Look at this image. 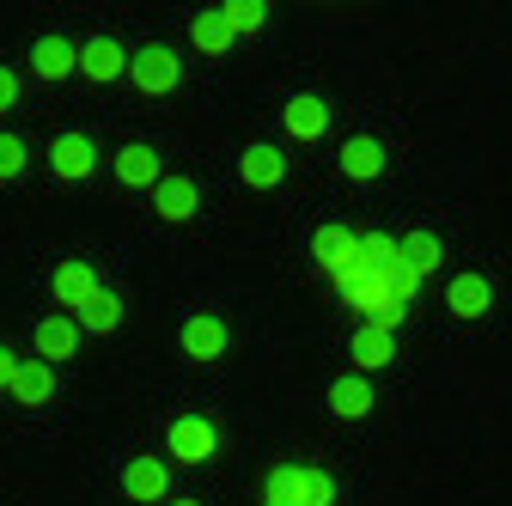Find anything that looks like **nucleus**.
<instances>
[{
  "instance_id": "obj_1",
  "label": "nucleus",
  "mask_w": 512,
  "mask_h": 506,
  "mask_svg": "<svg viewBox=\"0 0 512 506\" xmlns=\"http://www.w3.org/2000/svg\"><path fill=\"white\" fill-rule=\"evenodd\" d=\"M421 269H409L403 257V238L391 232H366L360 238V263L348 275H336V293L360 311V324H378V330H397L409 318V305L421 293Z\"/></svg>"
},
{
  "instance_id": "obj_2",
  "label": "nucleus",
  "mask_w": 512,
  "mask_h": 506,
  "mask_svg": "<svg viewBox=\"0 0 512 506\" xmlns=\"http://www.w3.org/2000/svg\"><path fill=\"white\" fill-rule=\"evenodd\" d=\"M263 500H293V506H336V476L311 464H275L263 482Z\"/></svg>"
},
{
  "instance_id": "obj_3",
  "label": "nucleus",
  "mask_w": 512,
  "mask_h": 506,
  "mask_svg": "<svg viewBox=\"0 0 512 506\" xmlns=\"http://www.w3.org/2000/svg\"><path fill=\"white\" fill-rule=\"evenodd\" d=\"M177 348H183V360L214 366V360H226V348H232V330H226V318H220V311H189V318H183V330H177Z\"/></svg>"
},
{
  "instance_id": "obj_4",
  "label": "nucleus",
  "mask_w": 512,
  "mask_h": 506,
  "mask_svg": "<svg viewBox=\"0 0 512 506\" xmlns=\"http://www.w3.org/2000/svg\"><path fill=\"white\" fill-rule=\"evenodd\" d=\"M128 80H135L147 98H171V92L183 86V55L165 49V43H147V49H135V68H128Z\"/></svg>"
},
{
  "instance_id": "obj_5",
  "label": "nucleus",
  "mask_w": 512,
  "mask_h": 506,
  "mask_svg": "<svg viewBox=\"0 0 512 506\" xmlns=\"http://www.w3.org/2000/svg\"><path fill=\"white\" fill-rule=\"evenodd\" d=\"M165 452H171L177 464H208V458L220 452V427H214L208 415H177V421L165 427Z\"/></svg>"
},
{
  "instance_id": "obj_6",
  "label": "nucleus",
  "mask_w": 512,
  "mask_h": 506,
  "mask_svg": "<svg viewBox=\"0 0 512 506\" xmlns=\"http://www.w3.org/2000/svg\"><path fill=\"white\" fill-rule=\"evenodd\" d=\"M80 342H86V330H80L74 311H49V318H37V330H31V348H37V360H49V366L74 360Z\"/></svg>"
},
{
  "instance_id": "obj_7",
  "label": "nucleus",
  "mask_w": 512,
  "mask_h": 506,
  "mask_svg": "<svg viewBox=\"0 0 512 506\" xmlns=\"http://www.w3.org/2000/svg\"><path fill=\"white\" fill-rule=\"evenodd\" d=\"M49 171H55L61 183H86V177L98 171V141L80 135V129H61V135L49 141Z\"/></svg>"
},
{
  "instance_id": "obj_8",
  "label": "nucleus",
  "mask_w": 512,
  "mask_h": 506,
  "mask_svg": "<svg viewBox=\"0 0 512 506\" xmlns=\"http://www.w3.org/2000/svg\"><path fill=\"white\" fill-rule=\"evenodd\" d=\"M360 238H366V232H354V226H317V232H311V257H317V269H324L330 281L348 275V269L360 263Z\"/></svg>"
},
{
  "instance_id": "obj_9",
  "label": "nucleus",
  "mask_w": 512,
  "mask_h": 506,
  "mask_svg": "<svg viewBox=\"0 0 512 506\" xmlns=\"http://www.w3.org/2000/svg\"><path fill=\"white\" fill-rule=\"evenodd\" d=\"M122 494L128 500H141V506H165L171 500V464L165 458H128V470H122Z\"/></svg>"
},
{
  "instance_id": "obj_10",
  "label": "nucleus",
  "mask_w": 512,
  "mask_h": 506,
  "mask_svg": "<svg viewBox=\"0 0 512 506\" xmlns=\"http://www.w3.org/2000/svg\"><path fill=\"white\" fill-rule=\"evenodd\" d=\"M128 68H135V55H128L116 37H92V43H80V74H86L92 86L128 80Z\"/></svg>"
},
{
  "instance_id": "obj_11",
  "label": "nucleus",
  "mask_w": 512,
  "mask_h": 506,
  "mask_svg": "<svg viewBox=\"0 0 512 506\" xmlns=\"http://www.w3.org/2000/svg\"><path fill=\"white\" fill-rule=\"evenodd\" d=\"M238 183H244V189H281V183H287V153H281L275 141L244 147V153H238Z\"/></svg>"
},
{
  "instance_id": "obj_12",
  "label": "nucleus",
  "mask_w": 512,
  "mask_h": 506,
  "mask_svg": "<svg viewBox=\"0 0 512 506\" xmlns=\"http://www.w3.org/2000/svg\"><path fill=\"white\" fill-rule=\"evenodd\" d=\"M330 116H336V110L317 98V92H293L287 110H281V122H287L293 141H324V135H330Z\"/></svg>"
},
{
  "instance_id": "obj_13",
  "label": "nucleus",
  "mask_w": 512,
  "mask_h": 506,
  "mask_svg": "<svg viewBox=\"0 0 512 506\" xmlns=\"http://www.w3.org/2000/svg\"><path fill=\"white\" fill-rule=\"evenodd\" d=\"M348 354H354V372H391L397 366V330H378V324H360L354 330V342H348Z\"/></svg>"
},
{
  "instance_id": "obj_14",
  "label": "nucleus",
  "mask_w": 512,
  "mask_h": 506,
  "mask_svg": "<svg viewBox=\"0 0 512 506\" xmlns=\"http://www.w3.org/2000/svg\"><path fill=\"white\" fill-rule=\"evenodd\" d=\"M336 165H342V177H354V183H378L384 165H391V153H384L378 135H354V141H342Z\"/></svg>"
},
{
  "instance_id": "obj_15",
  "label": "nucleus",
  "mask_w": 512,
  "mask_h": 506,
  "mask_svg": "<svg viewBox=\"0 0 512 506\" xmlns=\"http://www.w3.org/2000/svg\"><path fill=\"white\" fill-rule=\"evenodd\" d=\"M49 287H55V299L68 305V311H80V305H92V299L104 293V281H98V269H92L86 257H74V263H61V269L49 275Z\"/></svg>"
},
{
  "instance_id": "obj_16",
  "label": "nucleus",
  "mask_w": 512,
  "mask_h": 506,
  "mask_svg": "<svg viewBox=\"0 0 512 506\" xmlns=\"http://www.w3.org/2000/svg\"><path fill=\"white\" fill-rule=\"evenodd\" d=\"M31 68H37L43 86H61V80H74V74H80V49H74L68 37H37Z\"/></svg>"
},
{
  "instance_id": "obj_17",
  "label": "nucleus",
  "mask_w": 512,
  "mask_h": 506,
  "mask_svg": "<svg viewBox=\"0 0 512 506\" xmlns=\"http://www.w3.org/2000/svg\"><path fill=\"white\" fill-rule=\"evenodd\" d=\"M116 183H122V189H159V183H165L159 153H153L147 141H128V147L116 153Z\"/></svg>"
},
{
  "instance_id": "obj_18",
  "label": "nucleus",
  "mask_w": 512,
  "mask_h": 506,
  "mask_svg": "<svg viewBox=\"0 0 512 506\" xmlns=\"http://www.w3.org/2000/svg\"><path fill=\"white\" fill-rule=\"evenodd\" d=\"M372 409H378V391H372L366 372H348V378H336V385H330V415L336 421H366Z\"/></svg>"
},
{
  "instance_id": "obj_19",
  "label": "nucleus",
  "mask_w": 512,
  "mask_h": 506,
  "mask_svg": "<svg viewBox=\"0 0 512 506\" xmlns=\"http://www.w3.org/2000/svg\"><path fill=\"white\" fill-rule=\"evenodd\" d=\"M13 403H25V409H43V403H55V366L49 360H19V372H13V391H7Z\"/></svg>"
},
{
  "instance_id": "obj_20",
  "label": "nucleus",
  "mask_w": 512,
  "mask_h": 506,
  "mask_svg": "<svg viewBox=\"0 0 512 506\" xmlns=\"http://www.w3.org/2000/svg\"><path fill=\"white\" fill-rule=\"evenodd\" d=\"M196 208H202V189L189 183V177H165V183L153 189V214H159V220H171V226L196 220Z\"/></svg>"
},
{
  "instance_id": "obj_21",
  "label": "nucleus",
  "mask_w": 512,
  "mask_h": 506,
  "mask_svg": "<svg viewBox=\"0 0 512 506\" xmlns=\"http://www.w3.org/2000/svg\"><path fill=\"white\" fill-rule=\"evenodd\" d=\"M445 305H452V318H488V311H494V287H488L476 269H470V275H452Z\"/></svg>"
},
{
  "instance_id": "obj_22",
  "label": "nucleus",
  "mask_w": 512,
  "mask_h": 506,
  "mask_svg": "<svg viewBox=\"0 0 512 506\" xmlns=\"http://www.w3.org/2000/svg\"><path fill=\"white\" fill-rule=\"evenodd\" d=\"M74 318H80V330H86V336H116V330H122V318H128V305H122V293H110V287H104L92 305H80V311H74Z\"/></svg>"
},
{
  "instance_id": "obj_23",
  "label": "nucleus",
  "mask_w": 512,
  "mask_h": 506,
  "mask_svg": "<svg viewBox=\"0 0 512 506\" xmlns=\"http://www.w3.org/2000/svg\"><path fill=\"white\" fill-rule=\"evenodd\" d=\"M189 43H196L202 55H232V25H226V13L214 7V13H196V19H189Z\"/></svg>"
},
{
  "instance_id": "obj_24",
  "label": "nucleus",
  "mask_w": 512,
  "mask_h": 506,
  "mask_svg": "<svg viewBox=\"0 0 512 506\" xmlns=\"http://www.w3.org/2000/svg\"><path fill=\"white\" fill-rule=\"evenodd\" d=\"M403 257H409V269L433 275V269L445 263V244H439V232H409V238H403Z\"/></svg>"
},
{
  "instance_id": "obj_25",
  "label": "nucleus",
  "mask_w": 512,
  "mask_h": 506,
  "mask_svg": "<svg viewBox=\"0 0 512 506\" xmlns=\"http://www.w3.org/2000/svg\"><path fill=\"white\" fill-rule=\"evenodd\" d=\"M25 171H31V147H25V135L0 129V183H19Z\"/></svg>"
},
{
  "instance_id": "obj_26",
  "label": "nucleus",
  "mask_w": 512,
  "mask_h": 506,
  "mask_svg": "<svg viewBox=\"0 0 512 506\" xmlns=\"http://www.w3.org/2000/svg\"><path fill=\"white\" fill-rule=\"evenodd\" d=\"M232 37H250V31H263L269 25V0H232V7H220Z\"/></svg>"
},
{
  "instance_id": "obj_27",
  "label": "nucleus",
  "mask_w": 512,
  "mask_h": 506,
  "mask_svg": "<svg viewBox=\"0 0 512 506\" xmlns=\"http://www.w3.org/2000/svg\"><path fill=\"white\" fill-rule=\"evenodd\" d=\"M19 98H25V74L0 61V110H19Z\"/></svg>"
},
{
  "instance_id": "obj_28",
  "label": "nucleus",
  "mask_w": 512,
  "mask_h": 506,
  "mask_svg": "<svg viewBox=\"0 0 512 506\" xmlns=\"http://www.w3.org/2000/svg\"><path fill=\"white\" fill-rule=\"evenodd\" d=\"M13 372H19V354L0 348V391H13Z\"/></svg>"
},
{
  "instance_id": "obj_29",
  "label": "nucleus",
  "mask_w": 512,
  "mask_h": 506,
  "mask_svg": "<svg viewBox=\"0 0 512 506\" xmlns=\"http://www.w3.org/2000/svg\"><path fill=\"white\" fill-rule=\"evenodd\" d=\"M165 506H202V500H165Z\"/></svg>"
},
{
  "instance_id": "obj_30",
  "label": "nucleus",
  "mask_w": 512,
  "mask_h": 506,
  "mask_svg": "<svg viewBox=\"0 0 512 506\" xmlns=\"http://www.w3.org/2000/svg\"><path fill=\"white\" fill-rule=\"evenodd\" d=\"M263 506H293V500H263Z\"/></svg>"
}]
</instances>
